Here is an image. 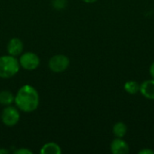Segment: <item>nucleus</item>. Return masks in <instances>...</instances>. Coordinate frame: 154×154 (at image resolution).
Returning a JSON list of instances; mask_svg holds the SVG:
<instances>
[{"label":"nucleus","instance_id":"obj_1","mask_svg":"<svg viewBox=\"0 0 154 154\" xmlns=\"http://www.w3.org/2000/svg\"><path fill=\"white\" fill-rule=\"evenodd\" d=\"M15 106L23 113H32L40 104V97L37 89L31 85L21 87L14 96Z\"/></svg>","mask_w":154,"mask_h":154},{"label":"nucleus","instance_id":"obj_2","mask_svg":"<svg viewBox=\"0 0 154 154\" xmlns=\"http://www.w3.org/2000/svg\"><path fill=\"white\" fill-rule=\"evenodd\" d=\"M20 63L16 57L4 55L0 57V78L10 79L14 77L20 70Z\"/></svg>","mask_w":154,"mask_h":154},{"label":"nucleus","instance_id":"obj_3","mask_svg":"<svg viewBox=\"0 0 154 154\" xmlns=\"http://www.w3.org/2000/svg\"><path fill=\"white\" fill-rule=\"evenodd\" d=\"M1 120L3 124L7 127H13L16 125L20 120V112L16 106H5L1 114Z\"/></svg>","mask_w":154,"mask_h":154},{"label":"nucleus","instance_id":"obj_4","mask_svg":"<svg viewBox=\"0 0 154 154\" xmlns=\"http://www.w3.org/2000/svg\"><path fill=\"white\" fill-rule=\"evenodd\" d=\"M18 60L21 68L29 71L36 69L40 66V62H41L39 56L32 51H27L21 54Z\"/></svg>","mask_w":154,"mask_h":154},{"label":"nucleus","instance_id":"obj_5","mask_svg":"<svg viewBox=\"0 0 154 154\" xmlns=\"http://www.w3.org/2000/svg\"><path fill=\"white\" fill-rule=\"evenodd\" d=\"M69 66V59L63 54H57L52 56L48 62L49 69L54 73L64 72Z\"/></svg>","mask_w":154,"mask_h":154},{"label":"nucleus","instance_id":"obj_6","mask_svg":"<svg viewBox=\"0 0 154 154\" xmlns=\"http://www.w3.org/2000/svg\"><path fill=\"white\" fill-rule=\"evenodd\" d=\"M111 152L114 154H127L130 152V148L128 143L123 138L114 139L110 144Z\"/></svg>","mask_w":154,"mask_h":154},{"label":"nucleus","instance_id":"obj_7","mask_svg":"<svg viewBox=\"0 0 154 154\" xmlns=\"http://www.w3.org/2000/svg\"><path fill=\"white\" fill-rule=\"evenodd\" d=\"M6 51L9 55L14 57L20 56L23 51V43L19 38H12L6 45Z\"/></svg>","mask_w":154,"mask_h":154},{"label":"nucleus","instance_id":"obj_8","mask_svg":"<svg viewBox=\"0 0 154 154\" xmlns=\"http://www.w3.org/2000/svg\"><path fill=\"white\" fill-rule=\"evenodd\" d=\"M143 97L154 100V79H146L140 84V91Z\"/></svg>","mask_w":154,"mask_h":154},{"label":"nucleus","instance_id":"obj_9","mask_svg":"<svg viewBox=\"0 0 154 154\" xmlns=\"http://www.w3.org/2000/svg\"><path fill=\"white\" fill-rule=\"evenodd\" d=\"M61 152H62V151H61L60 145L53 142L45 143L40 151L41 154H60Z\"/></svg>","mask_w":154,"mask_h":154},{"label":"nucleus","instance_id":"obj_10","mask_svg":"<svg viewBox=\"0 0 154 154\" xmlns=\"http://www.w3.org/2000/svg\"><path fill=\"white\" fill-rule=\"evenodd\" d=\"M14 103V95L8 91V90H3L0 92V105L7 106H11Z\"/></svg>","mask_w":154,"mask_h":154},{"label":"nucleus","instance_id":"obj_11","mask_svg":"<svg viewBox=\"0 0 154 154\" xmlns=\"http://www.w3.org/2000/svg\"><path fill=\"white\" fill-rule=\"evenodd\" d=\"M113 134L117 138H124L127 134V126L124 122H117L113 126Z\"/></svg>","mask_w":154,"mask_h":154},{"label":"nucleus","instance_id":"obj_12","mask_svg":"<svg viewBox=\"0 0 154 154\" xmlns=\"http://www.w3.org/2000/svg\"><path fill=\"white\" fill-rule=\"evenodd\" d=\"M125 90L130 95H135L140 91V84L135 80H128L124 85Z\"/></svg>","mask_w":154,"mask_h":154},{"label":"nucleus","instance_id":"obj_13","mask_svg":"<svg viewBox=\"0 0 154 154\" xmlns=\"http://www.w3.org/2000/svg\"><path fill=\"white\" fill-rule=\"evenodd\" d=\"M52 5H53L54 8H56L57 10H61L66 6L67 0H53Z\"/></svg>","mask_w":154,"mask_h":154},{"label":"nucleus","instance_id":"obj_14","mask_svg":"<svg viewBox=\"0 0 154 154\" xmlns=\"http://www.w3.org/2000/svg\"><path fill=\"white\" fill-rule=\"evenodd\" d=\"M14 154H32V152L27 148H20L14 152Z\"/></svg>","mask_w":154,"mask_h":154},{"label":"nucleus","instance_id":"obj_15","mask_svg":"<svg viewBox=\"0 0 154 154\" xmlns=\"http://www.w3.org/2000/svg\"><path fill=\"white\" fill-rule=\"evenodd\" d=\"M139 154H154V151L151 149H143L139 152Z\"/></svg>","mask_w":154,"mask_h":154},{"label":"nucleus","instance_id":"obj_16","mask_svg":"<svg viewBox=\"0 0 154 154\" xmlns=\"http://www.w3.org/2000/svg\"><path fill=\"white\" fill-rule=\"evenodd\" d=\"M150 74H151V77L152 79H154V61L152 63L151 67H150Z\"/></svg>","mask_w":154,"mask_h":154},{"label":"nucleus","instance_id":"obj_17","mask_svg":"<svg viewBox=\"0 0 154 154\" xmlns=\"http://www.w3.org/2000/svg\"><path fill=\"white\" fill-rule=\"evenodd\" d=\"M8 152H9V151L6 149H0V154H7Z\"/></svg>","mask_w":154,"mask_h":154},{"label":"nucleus","instance_id":"obj_18","mask_svg":"<svg viewBox=\"0 0 154 154\" xmlns=\"http://www.w3.org/2000/svg\"><path fill=\"white\" fill-rule=\"evenodd\" d=\"M82 1L85 2V3H87V4H93V3L97 2V0H82Z\"/></svg>","mask_w":154,"mask_h":154}]
</instances>
